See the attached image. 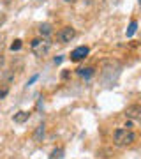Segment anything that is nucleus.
Instances as JSON below:
<instances>
[{
	"mask_svg": "<svg viewBox=\"0 0 141 159\" xmlns=\"http://www.w3.org/2000/svg\"><path fill=\"white\" fill-rule=\"evenodd\" d=\"M113 142L118 147H127L136 142V134L130 129H117L113 133Z\"/></svg>",
	"mask_w": 141,
	"mask_h": 159,
	"instance_id": "nucleus-1",
	"label": "nucleus"
},
{
	"mask_svg": "<svg viewBox=\"0 0 141 159\" xmlns=\"http://www.w3.org/2000/svg\"><path fill=\"white\" fill-rule=\"evenodd\" d=\"M30 50L35 57H44L51 50V43L48 41V37H39V39H34L30 43Z\"/></svg>",
	"mask_w": 141,
	"mask_h": 159,
	"instance_id": "nucleus-2",
	"label": "nucleus"
},
{
	"mask_svg": "<svg viewBox=\"0 0 141 159\" xmlns=\"http://www.w3.org/2000/svg\"><path fill=\"white\" fill-rule=\"evenodd\" d=\"M74 37H76V30H74L73 27H64V29H60V32L56 34V39H58V43H62V44L71 43Z\"/></svg>",
	"mask_w": 141,
	"mask_h": 159,
	"instance_id": "nucleus-3",
	"label": "nucleus"
},
{
	"mask_svg": "<svg viewBox=\"0 0 141 159\" xmlns=\"http://www.w3.org/2000/svg\"><path fill=\"white\" fill-rule=\"evenodd\" d=\"M125 117L129 120H141V104H130L125 108Z\"/></svg>",
	"mask_w": 141,
	"mask_h": 159,
	"instance_id": "nucleus-4",
	"label": "nucleus"
},
{
	"mask_svg": "<svg viewBox=\"0 0 141 159\" xmlns=\"http://www.w3.org/2000/svg\"><path fill=\"white\" fill-rule=\"evenodd\" d=\"M88 53H90L88 46H78L76 50L71 51V60H73V62H79V60H83Z\"/></svg>",
	"mask_w": 141,
	"mask_h": 159,
	"instance_id": "nucleus-5",
	"label": "nucleus"
},
{
	"mask_svg": "<svg viewBox=\"0 0 141 159\" xmlns=\"http://www.w3.org/2000/svg\"><path fill=\"white\" fill-rule=\"evenodd\" d=\"M37 30H39L41 37H50V35L53 34V27H51V23H41Z\"/></svg>",
	"mask_w": 141,
	"mask_h": 159,
	"instance_id": "nucleus-6",
	"label": "nucleus"
},
{
	"mask_svg": "<svg viewBox=\"0 0 141 159\" xmlns=\"http://www.w3.org/2000/svg\"><path fill=\"white\" fill-rule=\"evenodd\" d=\"M44 134H46V125L44 124L37 125V127H35V131H34V142H42Z\"/></svg>",
	"mask_w": 141,
	"mask_h": 159,
	"instance_id": "nucleus-7",
	"label": "nucleus"
},
{
	"mask_svg": "<svg viewBox=\"0 0 141 159\" xmlns=\"http://www.w3.org/2000/svg\"><path fill=\"white\" fill-rule=\"evenodd\" d=\"M28 119H30V113H28V111H18V113H14V117H12V120H14L16 124H25Z\"/></svg>",
	"mask_w": 141,
	"mask_h": 159,
	"instance_id": "nucleus-8",
	"label": "nucleus"
},
{
	"mask_svg": "<svg viewBox=\"0 0 141 159\" xmlns=\"http://www.w3.org/2000/svg\"><path fill=\"white\" fill-rule=\"evenodd\" d=\"M94 73H95V69H94V67H83V69H78V74L81 76V78H90V76H94Z\"/></svg>",
	"mask_w": 141,
	"mask_h": 159,
	"instance_id": "nucleus-9",
	"label": "nucleus"
},
{
	"mask_svg": "<svg viewBox=\"0 0 141 159\" xmlns=\"http://www.w3.org/2000/svg\"><path fill=\"white\" fill-rule=\"evenodd\" d=\"M64 154H65V152H64V148H60V147H58V148H53L48 159H64Z\"/></svg>",
	"mask_w": 141,
	"mask_h": 159,
	"instance_id": "nucleus-10",
	"label": "nucleus"
},
{
	"mask_svg": "<svg viewBox=\"0 0 141 159\" xmlns=\"http://www.w3.org/2000/svg\"><path fill=\"white\" fill-rule=\"evenodd\" d=\"M12 80H14V71L12 69H6V73H4V83H11Z\"/></svg>",
	"mask_w": 141,
	"mask_h": 159,
	"instance_id": "nucleus-11",
	"label": "nucleus"
},
{
	"mask_svg": "<svg viewBox=\"0 0 141 159\" xmlns=\"http://www.w3.org/2000/svg\"><path fill=\"white\" fill-rule=\"evenodd\" d=\"M136 29H138V23L132 20V21H130V25H129V29H127V37H132V35H134V32H136Z\"/></svg>",
	"mask_w": 141,
	"mask_h": 159,
	"instance_id": "nucleus-12",
	"label": "nucleus"
},
{
	"mask_svg": "<svg viewBox=\"0 0 141 159\" xmlns=\"http://www.w3.org/2000/svg\"><path fill=\"white\" fill-rule=\"evenodd\" d=\"M7 94H9V85H7V83L0 85V99H6Z\"/></svg>",
	"mask_w": 141,
	"mask_h": 159,
	"instance_id": "nucleus-13",
	"label": "nucleus"
},
{
	"mask_svg": "<svg viewBox=\"0 0 141 159\" xmlns=\"http://www.w3.org/2000/svg\"><path fill=\"white\" fill-rule=\"evenodd\" d=\"M20 48H21V39H16V41L11 44V50H12V51H18Z\"/></svg>",
	"mask_w": 141,
	"mask_h": 159,
	"instance_id": "nucleus-14",
	"label": "nucleus"
},
{
	"mask_svg": "<svg viewBox=\"0 0 141 159\" xmlns=\"http://www.w3.org/2000/svg\"><path fill=\"white\" fill-rule=\"evenodd\" d=\"M6 20H7V16L4 14V12H0V27H2L4 23H6Z\"/></svg>",
	"mask_w": 141,
	"mask_h": 159,
	"instance_id": "nucleus-15",
	"label": "nucleus"
},
{
	"mask_svg": "<svg viewBox=\"0 0 141 159\" xmlns=\"http://www.w3.org/2000/svg\"><path fill=\"white\" fill-rule=\"evenodd\" d=\"M4 64H6V58H4L2 53H0V71H2V67H4Z\"/></svg>",
	"mask_w": 141,
	"mask_h": 159,
	"instance_id": "nucleus-16",
	"label": "nucleus"
},
{
	"mask_svg": "<svg viewBox=\"0 0 141 159\" xmlns=\"http://www.w3.org/2000/svg\"><path fill=\"white\" fill-rule=\"evenodd\" d=\"M125 129H130L132 127V120H129V122H125V125H124Z\"/></svg>",
	"mask_w": 141,
	"mask_h": 159,
	"instance_id": "nucleus-17",
	"label": "nucleus"
},
{
	"mask_svg": "<svg viewBox=\"0 0 141 159\" xmlns=\"http://www.w3.org/2000/svg\"><path fill=\"white\" fill-rule=\"evenodd\" d=\"M2 48H4V35H0V51H2Z\"/></svg>",
	"mask_w": 141,
	"mask_h": 159,
	"instance_id": "nucleus-18",
	"label": "nucleus"
},
{
	"mask_svg": "<svg viewBox=\"0 0 141 159\" xmlns=\"http://www.w3.org/2000/svg\"><path fill=\"white\" fill-rule=\"evenodd\" d=\"M64 2H65V4H76L78 0H64Z\"/></svg>",
	"mask_w": 141,
	"mask_h": 159,
	"instance_id": "nucleus-19",
	"label": "nucleus"
},
{
	"mask_svg": "<svg viewBox=\"0 0 141 159\" xmlns=\"http://www.w3.org/2000/svg\"><path fill=\"white\" fill-rule=\"evenodd\" d=\"M67 76H69V71H64V73H62V78L65 80V78H67Z\"/></svg>",
	"mask_w": 141,
	"mask_h": 159,
	"instance_id": "nucleus-20",
	"label": "nucleus"
},
{
	"mask_svg": "<svg viewBox=\"0 0 141 159\" xmlns=\"http://www.w3.org/2000/svg\"><path fill=\"white\" fill-rule=\"evenodd\" d=\"M85 2H86V4H88V6H90L92 2H94V0H85Z\"/></svg>",
	"mask_w": 141,
	"mask_h": 159,
	"instance_id": "nucleus-21",
	"label": "nucleus"
},
{
	"mask_svg": "<svg viewBox=\"0 0 141 159\" xmlns=\"http://www.w3.org/2000/svg\"><path fill=\"white\" fill-rule=\"evenodd\" d=\"M138 2H139V7H141V0H138Z\"/></svg>",
	"mask_w": 141,
	"mask_h": 159,
	"instance_id": "nucleus-22",
	"label": "nucleus"
}]
</instances>
